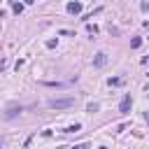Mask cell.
Masks as SVG:
<instances>
[{"label":"cell","mask_w":149,"mask_h":149,"mask_svg":"<svg viewBox=\"0 0 149 149\" xmlns=\"http://www.w3.org/2000/svg\"><path fill=\"white\" fill-rule=\"evenodd\" d=\"M142 47V37H133L130 40V49H140Z\"/></svg>","instance_id":"6"},{"label":"cell","mask_w":149,"mask_h":149,"mask_svg":"<svg viewBox=\"0 0 149 149\" xmlns=\"http://www.w3.org/2000/svg\"><path fill=\"white\" fill-rule=\"evenodd\" d=\"M144 119H147V123H149V114H147V116H144Z\"/></svg>","instance_id":"14"},{"label":"cell","mask_w":149,"mask_h":149,"mask_svg":"<svg viewBox=\"0 0 149 149\" xmlns=\"http://www.w3.org/2000/svg\"><path fill=\"white\" fill-rule=\"evenodd\" d=\"M12 9H14L16 14H21V12H23V5H21V2H12Z\"/></svg>","instance_id":"9"},{"label":"cell","mask_w":149,"mask_h":149,"mask_svg":"<svg viewBox=\"0 0 149 149\" xmlns=\"http://www.w3.org/2000/svg\"><path fill=\"white\" fill-rule=\"evenodd\" d=\"M19 112H21V105H9V107L5 109V119H14Z\"/></svg>","instance_id":"5"},{"label":"cell","mask_w":149,"mask_h":149,"mask_svg":"<svg viewBox=\"0 0 149 149\" xmlns=\"http://www.w3.org/2000/svg\"><path fill=\"white\" fill-rule=\"evenodd\" d=\"M81 2L79 0H74V2H68V14H81Z\"/></svg>","instance_id":"4"},{"label":"cell","mask_w":149,"mask_h":149,"mask_svg":"<svg viewBox=\"0 0 149 149\" xmlns=\"http://www.w3.org/2000/svg\"><path fill=\"white\" fill-rule=\"evenodd\" d=\"M23 2H26V5H33V2H35V0H23Z\"/></svg>","instance_id":"13"},{"label":"cell","mask_w":149,"mask_h":149,"mask_svg":"<svg viewBox=\"0 0 149 149\" xmlns=\"http://www.w3.org/2000/svg\"><path fill=\"white\" fill-rule=\"evenodd\" d=\"M86 30H88V33H93V35H95V33H98V26H93V23H88V26H86Z\"/></svg>","instance_id":"11"},{"label":"cell","mask_w":149,"mask_h":149,"mask_svg":"<svg viewBox=\"0 0 149 149\" xmlns=\"http://www.w3.org/2000/svg\"><path fill=\"white\" fill-rule=\"evenodd\" d=\"M130 107H133L130 95H123V100H121V105H119V112H121V114H128V112H130Z\"/></svg>","instance_id":"2"},{"label":"cell","mask_w":149,"mask_h":149,"mask_svg":"<svg viewBox=\"0 0 149 149\" xmlns=\"http://www.w3.org/2000/svg\"><path fill=\"white\" fill-rule=\"evenodd\" d=\"M93 65H95V68H105V65H107V54H102V51L95 54V56H93Z\"/></svg>","instance_id":"3"},{"label":"cell","mask_w":149,"mask_h":149,"mask_svg":"<svg viewBox=\"0 0 149 149\" xmlns=\"http://www.w3.org/2000/svg\"><path fill=\"white\" fill-rule=\"evenodd\" d=\"M98 107H100L98 102H88V105H86V112H98Z\"/></svg>","instance_id":"10"},{"label":"cell","mask_w":149,"mask_h":149,"mask_svg":"<svg viewBox=\"0 0 149 149\" xmlns=\"http://www.w3.org/2000/svg\"><path fill=\"white\" fill-rule=\"evenodd\" d=\"M72 149H91V147H88V144H86V142H81V144H74V147H72Z\"/></svg>","instance_id":"12"},{"label":"cell","mask_w":149,"mask_h":149,"mask_svg":"<svg viewBox=\"0 0 149 149\" xmlns=\"http://www.w3.org/2000/svg\"><path fill=\"white\" fill-rule=\"evenodd\" d=\"M58 149H63V147H58Z\"/></svg>","instance_id":"15"},{"label":"cell","mask_w":149,"mask_h":149,"mask_svg":"<svg viewBox=\"0 0 149 149\" xmlns=\"http://www.w3.org/2000/svg\"><path fill=\"white\" fill-rule=\"evenodd\" d=\"M77 130H81V126H79V123H72V126H68L63 133H77Z\"/></svg>","instance_id":"8"},{"label":"cell","mask_w":149,"mask_h":149,"mask_svg":"<svg viewBox=\"0 0 149 149\" xmlns=\"http://www.w3.org/2000/svg\"><path fill=\"white\" fill-rule=\"evenodd\" d=\"M51 109H68V107H72L74 105V98H63V100H49L47 102Z\"/></svg>","instance_id":"1"},{"label":"cell","mask_w":149,"mask_h":149,"mask_svg":"<svg viewBox=\"0 0 149 149\" xmlns=\"http://www.w3.org/2000/svg\"><path fill=\"white\" fill-rule=\"evenodd\" d=\"M107 84H109V86H121V84H123V79H121V77H112Z\"/></svg>","instance_id":"7"}]
</instances>
